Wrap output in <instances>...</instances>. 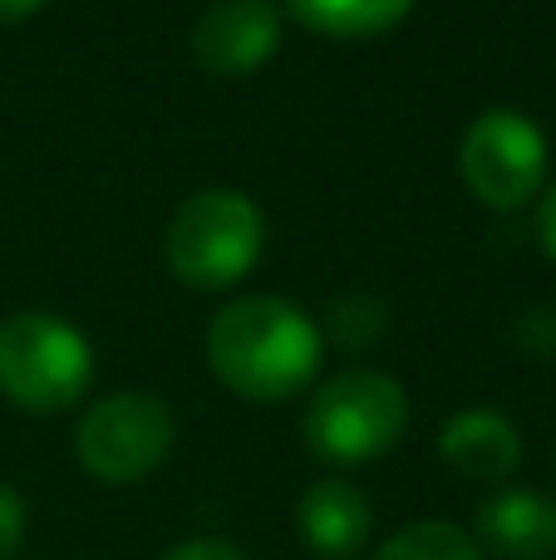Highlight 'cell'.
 Wrapping results in <instances>:
<instances>
[{"mask_svg": "<svg viewBox=\"0 0 556 560\" xmlns=\"http://www.w3.org/2000/svg\"><path fill=\"white\" fill-rule=\"evenodd\" d=\"M89 339L59 315H10L0 325V394L30 413H59L89 388Z\"/></svg>", "mask_w": 556, "mask_h": 560, "instance_id": "4", "label": "cell"}, {"mask_svg": "<svg viewBox=\"0 0 556 560\" xmlns=\"http://www.w3.org/2000/svg\"><path fill=\"white\" fill-rule=\"evenodd\" d=\"M331 335L340 339L345 349H364L384 335V310L380 300H340L331 310Z\"/></svg>", "mask_w": 556, "mask_h": 560, "instance_id": "13", "label": "cell"}, {"mask_svg": "<svg viewBox=\"0 0 556 560\" xmlns=\"http://www.w3.org/2000/svg\"><path fill=\"white\" fill-rule=\"evenodd\" d=\"M207 359L232 394L256 398V404H281L301 394L321 369V329L291 300L246 295L212 319Z\"/></svg>", "mask_w": 556, "mask_h": 560, "instance_id": "1", "label": "cell"}, {"mask_svg": "<svg viewBox=\"0 0 556 560\" xmlns=\"http://www.w3.org/2000/svg\"><path fill=\"white\" fill-rule=\"evenodd\" d=\"M409 428V398L399 378L355 369L315 388L305 408V443L335 467H360L384 457Z\"/></svg>", "mask_w": 556, "mask_h": 560, "instance_id": "3", "label": "cell"}, {"mask_svg": "<svg viewBox=\"0 0 556 560\" xmlns=\"http://www.w3.org/2000/svg\"><path fill=\"white\" fill-rule=\"evenodd\" d=\"M463 183L493 212L522 207L547 177V138L518 108H488L463 133Z\"/></svg>", "mask_w": 556, "mask_h": 560, "instance_id": "6", "label": "cell"}, {"mask_svg": "<svg viewBox=\"0 0 556 560\" xmlns=\"http://www.w3.org/2000/svg\"><path fill=\"white\" fill-rule=\"evenodd\" d=\"M74 453L99 482H143L173 453V413L153 394H108L79 418Z\"/></svg>", "mask_w": 556, "mask_h": 560, "instance_id": "5", "label": "cell"}, {"mask_svg": "<svg viewBox=\"0 0 556 560\" xmlns=\"http://www.w3.org/2000/svg\"><path fill=\"white\" fill-rule=\"evenodd\" d=\"M374 560H488L473 541V532L453 522H414L394 532L390 541L374 551Z\"/></svg>", "mask_w": 556, "mask_h": 560, "instance_id": "12", "label": "cell"}, {"mask_svg": "<svg viewBox=\"0 0 556 560\" xmlns=\"http://www.w3.org/2000/svg\"><path fill=\"white\" fill-rule=\"evenodd\" d=\"M39 5H45V0H0V20H25V15H35Z\"/></svg>", "mask_w": 556, "mask_h": 560, "instance_id": "17", "label": "cell"}, {"mask_svg": "<svg viewBox=\"0 0 556 560\" xmlns=\"http://www.w3.org/2000/svg\"><path fill=\"white\" fill-rule=\"evenodd\" d=\"M296 526H301V541L321 560H350L370 541V502L350 482H335L331 477V482H315L301 497Z\"/></svg>", "mask_w": 556, "mask_h": 560, "instance_id": "10", "label": "cell"}, {"mask_svg": "<svg viewBox=\"0 0 556 560\" xmlns=\"http://www.w3.org/2000/svg\"><path fill=\"white\" fill-rule=\"evenodd\" d=\"M163 560H246L242 551H236L232 541H217V536H197V541H183L173 546Z\"/></svg>", "mask_w": 556, "mask_h": 560, "instance_id": "15", "label": "cell"}, {"mask_svg": "<svg viewBox=\"0 0 556 560\" xmlns=\"http://www.w3.org/2000/svg\"><path fill=\"white\" fill-rule=\"evenodd\" d=\"M262 246H266V226L256 202L242 192H227V187H207V192L187 197L163 236L173 276L197 290L236 285L256 266Z\"/></svg>", "mask_w": 556, "mask_h": 560, "instance_id": "2", "label": "cell"}, {"mask_svg": "<svg viewBox=\"0 0 556 560\" xmlns=\"http://www.w3.org/2000/svg\"><path fill=\"white\" fill-rule=\"evenodd\" d=\"M537 232H542V246H547V256L556 261V183L547 187V197H542V212H537Z\"/></svg>", "mask_w": 556, "mask_h": 560, "instance_id": "16", "label": "cell"}, {"mask_svg": "<svg viewBox=\"0 0 556 560\" xmlns=\"http://www.w3.org/2000/svg\"><path fill=\"white\" fill-rule=\"evenodd\" d=\"M439 457L453 472L473 477V482H502L512 467L522 463V438L493 408H463L443 423L439 433Z\"/></svg>", "mask_w": 556, "mask_h": 560, "instance_id": "9", "label": "cell"}, {"mask_svg": "<svg viewBox=\"0 0 556 560\" xmlns=\"http://www.w3.org/2000/svg\"><path fill=\"white\" fill-rule=\"evenodd\" d=\"M281 45V15L271 0H212L193 25V59L207 74H256Z\"/></svg>", "mask_w": 556, "mask_h": 560, "instance_id": "7", "label": "cell"}, {"mask_svg": "<svg viewBox=\"0 0 556 560\" xmlns=\"http://www.w3.org/2000/svg\"><path fill=\"white\" fill-rule=\"evenodd\" d=\"M25 526H30L25 497H20L15 487L0 482V560H10V556L20 551V541H25Z\"/></svg>", "mask_w": 556, "mask_h": 560, "instance_id": "14", "label": "cell"}, {"mask_svg": "<svg viewBox=\"0 0 556 560\" xmlns=\"http://www.w3.org/2000/svg\"><path fill=\"white\" fill-rule=\"evenodd\" d=\"M483 556L498 560H552L556 556V502L528 487H508L493 502H483L478 532H473Z\"/></svg>", "mask_w": 556, "mask_h": 560, "instance_id": "8", "label": "cell"}, {"mask_svg": "<svg viewBox=\"0 0 556 560\" xmlns=\"http://www.w3.org/2000/svg\"><path fill=\"white\" fill-rule=\"evenodd\" d=\"M305 30H321L331 39H364L394 30L414 10V0H286Z\"/></svg>", "mask_w": 556, "mask_h": 560, "instance_id": "11", "label": "cell"}]
</instances>
